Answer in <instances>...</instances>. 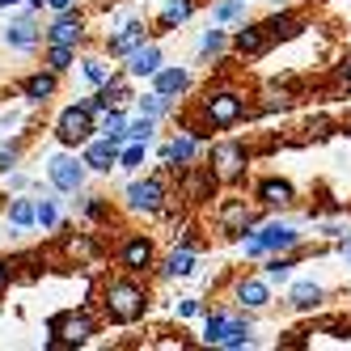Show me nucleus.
<instances>
[{"mask_svg": "<svg viewBox=\"0 0 351 351\" xmlns=\"http://www.w3.org/2000/svg\"><path fill=\"white\" fill-rule=\"evenodd\" d=\"M38 224H43V229H56V224H60V208H56V199H43V204H38Z\"/></svg>", "mask_w": 351, "mask_h": 351, "instance_id": "58836bf2", "label": "nucleus"}, {"mask_svg": "<svg viewBox=\"0 0 351 351\" xmlns=\"http://www.w3.org/2000/svg\"><path fill=\"white\" fill-rule=\"evenodd\" d=\"M132 64H128V77H157L161 72V47H153V43H144V47H136V51L128 56Z\"/></svg>", "mask_w": 351, "mask_h": 351, "instance_id": "9b49d317", "label": "nucleus"}, {"mask_svg": "<svg viewBox=\"0 0 351 351\" xmlns=\"http://www.w3.org/2000/svg\"><path fill=\"white\" fill-rule=\"evenodd\" d=\"M191 13H195V0H169V5L161 9V26L173 30V26H182Z\"/></svg>", "mask_w": 351, "mask_h": 351, "instance_id": "5701e85b", "label": "nucleus"}, {"mask_svg": "<svg viewBox=\"0 0 351 351\" xmlns=\"http://www.w3.org/2000/svg\"><path fill=\"white\" fill-rule=\"evenodd\" d=\"M5 284H9V271H5V263H0V292H5Z\"/></svg>", "mask_w": 351, "mask_h": 351, "instance_id": "de8ad7c7", "label": "nucleus"}, {"mask_svg": "<svg viewBox=\"0 0 351 351\" xmlns=\"http://www.w3.org/2000/svg\"><path fill=\"white\" fill-rule=\"evenodd\" d=\"M161 199H165L161 178H144V182H132V186H128V204H132L136 212H157Z\"/></svg>", "mask_w": 351, "mask_h": 351, "instance_id": "1a4fd4ad", "label": "nucleus"}, {"mask_svg": "<svg viewBox=\"0 0 351 351\" xmlns=\"http://www.w3.org/2000/svg\"><path fill=\"white\" fill-rule=\"evenodd\" d=\"M153 132H157V119L153 114H144V119H136V123H128V140H153Z\"/></svg>", "mask_w": 351, "mask_h": 351, "instance_id": "2f4dec72", "label": "nucleus"}, {"mask_svg": "<svg viewBox=\"0 0 351 351\" xmlns=\"http://www.w3.org/2000/svg\"><path fill=\"white\" fill-rule=\"evenodd\" d=\"M250 330H254L250 322H233V330L224 335V343H220V347H250V343H254V339H250Z\"/></svg>", "mask_w": 351, "mask_h": 351, "instance_id": "72a5a7b5", "label": "nucleus"}, {"mask_svg": "<svg viewBox=\"0 0 351 351\" xmlns=\"http://www.w3.org/2000/svg\"><path fill=\"white\" fill-rule=\"evenodd\" d=\"M47 5H51L56 13H72V5H77V0H47Z\"/></svg>", "mask_w": 351, "mask_h": 351, "instance_id": "37998d69", "label": "nucleus"}, {"mask_svg": "<svg viewBox=\"0 0 351 351\" xmlns=\"http://www.w3.org/2000/svg\"><path fill=\"white\" fill-rule=\"evenodd\" d=\"M254 237L263 241V250H267V254H288V250H296V245H300V233L292 229V224H280V220L263 224V229H258Z\"/></svg>", "mask_w": 351, "mask_h": 351, "instance_id": "0eeeda50", "label": "nucleus"}, {"mask_svg": "<svg viewBox=\"0 0 351 351\" xmlns=\"http://www.w3.org/2000/svg\"><path fill=\"white\" fill-rule=\"evenodd\" d=\"M267 43H271L267 26H241L237 38H233V47H237L241 56H263V51H267Z\"/></svg>", "mask_w": 351, "mask_h": 351, "instance_id": "6ab92c4d", "label": "nucleus"}, {"mask_svg": "<svg viewBox=\"0 0 351 351\" xmlns=\"http://www.w3.org/2000/svg\"><path fill=\"white\" fill-rule=\"evenodd\" d=\"M144 140H128V148H123V153H119V165L123 169H140V161H144Z\"/></svg>", "mask_w": 351, "mask_h": 351, "instance_id": "c85d7f7f", "label": "nucleus"}, {"mask_svg": "<svg viewBox=\"0 0 351 351\" xmlns=\"http://www.w3.org/2000/svg\"><path fill=\"white\" fill-rule=\"evenodd\" d=\"M339 254H343V258H347V263H351V233H347V241H343V245H339Z\"/></svg>", "mask_w": 351, "mask_h": 351, "instance_id": "49530a36", "label": "nucleus"}, {"mask_svg": "<svg viewBox=\"0 0 351 351\" xmlns=\"http://www.w3.org/2000/svg\"><path fill=\"white\" fill-rule=\"evenodd\" d=\"M89 339H93V317L89 313L51 317V347H85Z\"/></svg>", "mask_w": 351, "mask_h": 351, "instance_id": "7ed1b4c3", "label": "nucleus"}, {"mask_svg": "<svg viewBox=\"0 0 351 351\" xmlns=\"http://www.w3.org/2000/svg\"><path fill=\"white\" fill-rule=\"evenodd\" d=\"M204 128H233V123H241V114H245V97L241 93H233V89H220V93H208L204 97ZM204 128H195L199 136H208Z\"/></svg>", "mask_w": 351, "mask_h": 351, "instance_id": "f03ea898", "label": "nucleus"}, {"mask_svg": "<svg viewBox=\"0 0 351 351\" xmlns=\"http://www.w3.org/2000/svg\"><path fill=\"white\" fill-rule=\"evenodd\" d=\"M51 93H56V72H34V77L21 81V97H26L30 106H43Z\"/></svg>", "mask_w": 351, "mask_h": 351, "instance_id": "2eb2a0df", "label": "nucleus"}, {"mask_svg": "<svg viewBox=\"0 0 351 351\" xmlns=\"http://www.w3.org/2000/svg\"><path fill=\"white\" fill-rule=\"evenodd\" d=\"M322 296H326V292H322L317 284H296V288H292V309H317Z\"/></svg>", "mask_w": 351, "mask_h": 351, "instance_id": "393cba45", "label": "nucleus"}, {"mask_svg": "<svg viewBox=\"0 0 351 351\" xmlns=\"http://www.w3.org/2000/svg\"><path fill=\"white\" fill-rule=\"evenodd\" d=\"M220 229H224V233H245V229H254V212H250L245 204H237V199H229V204L220 208Z\"/></svg>", "mask_w": 351, "mask_h": 351, "instance_id": "4468645a", "label": "nucleus"}, {"mask_svg": "<svg viewBox=\"0 0 351 351\" xmlns=\"http://www.w3.org/2000/svg\"><path fill=\"white\" fill-rule=\"evenodd\" d=\"M288 106H292V97H288V93H267V97H263V106H258V114H275V110L284 114Z\"/></svg>", "mask_w": 351, "mask_h": 351, "instance_id": "e433bc0d", "label": "nucleus"}, {"mask_svg": "<svg viewBox=\"0 0 351 351\" xmlns=\"http://www.w3.org/2000/svg\"><path fill=\"white\" fill-rule=\"evenodd\" d=\"M119 263L128 267V271H144V267H153V241H144V237H132L128 245L119 250Z\"/></svg>", "mask_w": 351, "mask_h": 351, "instance_id": "dca6fc26", "label": "nucleus"}, {"mask_svg": "<svg viewBox=\"0 0 351 351\" xmlns=\"http://www.w3.org/2000/svg\"><path fill=\"white\" fill-rule=\"evenodd\" d=\"M13 5H21V0H0V9H13Z\"/></svg>", "mask_w": 351, "mask_h": 351, "instance_id": "09e8293b", "label": "nucleus"}, {"mask_svg": "<svg viewBox=\"0 0 351 351\" xmlns=\"http://www.w3.org/2000/svg\"><path fill=\"white\" fill-rule=\"evenodd\" d=\"M220 51H224V30H208L199 43V56H220Z\"/></svg>", "mask_w": 351, "mask_h": 351, "instance_id": "4c0bfd02", "label": "nucleus"}, {"mask_svg": "<svg viewBox=\"0 0 351 351\" xmlns=\"http://www.w3.org/2000/svg\"><path fill=\"white\" fill-rule=\"evenodd\" d=\"M258 199H263L267 208H288L292 199H296V186L284 182V178H267V182H258Z\"/></svg>", "mask_w": 351, "mask_h": 351, "instance_id": "a211bd4d", "label": "nucleus"}, {"mask_svg": "<svg viewBox=\"0 0 351 351\" xmlns=\"http://www.w3.org/2000/svg\"><path fill=\"white\" fill-rule=\"evenodd\" d=\"M97 132H102V136H110V140H119V144H128V114H123L119 106L110 110H102V114H97Z\"/></svg>", "mask_w": 351, "mask_h": 351, "instance_id": "412c9836", "label": "nucleus"}, {"mask_svg": "<svg viewBox=\"0 0 351 351\" xmlns=\"http://www.w3.org/2000/svg\"><path fill=\"white\" fill-rule=\"evenodd\" d=\"M38 26L34 21H13V26L5 30V43L13 47V51H30V47H38Z\"/></svg>", "mask_w": 351, "mask_h": 351, "instance_id": "aec40b11", "label": "nucleus"}, {"mask_svg": "<svg viewBox=\"0 0 351 351\" xmlns=\"http://www.w3.org/2000/svg\"><path fill=\"white\" fill-rule=\"evenodd\" d=\"M229 330H233V317H229V313H212V317H208V326H204V343L220 347Z\"/></svg>", "mask_w": 351, "mask_h": 351, "instance_id": "b1692460", "label": "nucleus"}, {"mask_svg": "<svg viewBox=\"0 0 351 351\" xmlns=\"http://www.w3.org/2000/svg\"><path fill=\"white\" fill-rule=\"evenodd\" d=\"M199 313V300H182V305H178V317H195Z\"/></svg>", "mask_w": 351, "mask_h": 351, "instance_id": "79ce46f5", "label": "nucleus"}, {"mask_svg": "<svg viewBox=\"0 0 351 351\" xmlns=\"http://www.w3.org/2000/svg\"><path fill=\"white\" fill-rule=\"evenodd\" d=\"M89 132H97V123H93V110H85V106H68L56 119V140L68 144V148L89 144Z\"/></svg>", "mask_w": 351, "mask_h": 351, "instance_id": "20e7f679", "label": "nucleus"}, {"mask_svg": "<svg viewBox=\"0 0 351 351\" xmlns=\"http://www.w3.org/2000/svg\"><path fill=\"white\" fill-rule=\"evenodd\" d=\"M85 38V21L77 13H60L56 17V26L47 30V43H68V47H77Z\"/></svg>", "mask_w": 351, "mask_h": 351, "instance_id": "f8f14e48", "label": "nucleus"}, {"mask_svg": "<svg viewBox=\"0 0 351 351\" xmlns=\"http://www.w3.org/2000/svg\"><path fill=\"white\" fill-rule=\"evenodd\" d=\"M263 26H267V34H271V38H292V34H296V21H292L288 13H280V17L263 21Z\"/></svg>", "mask_w": 351, "mask_h": 351, "instance_id": "c756f323", "label": "nucleus"}, {"mask_svg": "<svg viewBox=\"0 0 351 351\" xmlns=\"http://www.w3.org/2000/svg\"><path fill=\"white\" fill-rule=\"evenodd\" d=\"M237 305H241V309H267V305H271L267 280H241V284H237Z\"/></svg>", "mask_w": 351, "mask_h": 351, "instance_id": "f3484780", "label": "nucleus"}, {"mask_svg": "<svg viewBox=\"0 0 351 351\" xmlns=\"http://www.w3.org/2000/svg\"><path fill=\"white\" fill-rule=\"evenodd\" d=\"M85 157H68V153H60V157H51L47 161V178H51V186L56 191H81V182H85Z\"/></svg>", "mask_w": 351, "mask_h": 351, "instance_id": "423d86ee", "label": "nucleus"}, {"mask_svg": "<svg viewBox=\"0 0 351 351\" xmlns=\"http://www.w3.org/2000/svg\"><path fill=\"white\" fill-rule=\"evenodd\" d=\"M339 85H347V89H351V56L339 64Z\"/></svg>", "mask_w": 351, "mask_h": 351, "instance_id": "a19ab883", "label": "nucleus"}, {"mask_svg": "<svg viewBox=\"0 0 351 351\" xmlns=\"http://www.w3.org/2000/svg\"><path fill=\"white\" fill-rule=\"evenodd\" d=\"M106 47H110V56H132L136 47H144V21H128L123 30L106 38Z\"/></svg>", "mask_w": 351, "mask_h": 351, "instance_id": "ddd939ff", "label": "nucleus"}, {"mask_svg": "<svg viewBox=\"0 0 351 351\" xmlns=\"http://www.w3.org/2000/svg\"><path fill=\"white\" fill-rule=\"evenodd\" d=\"M9 220L17 224V229H26V224H38V208L30 204V199H13V204H9Z\"/></svg>", "mask_w": 351, "mask_h": 351, "instance_id": "bb28decb", "label": "nucleus"}, {"mask_svg": "<svg viewBox=\"0 0 351 351\" xmlns=\"http://www.w3.org/2000/svg\"><path fill=\"white\" fill-rule=\"evenodd\" d=\"M72 60H77V47H68V43H51V56H47V68L51 72H68Z\"/></svg>", "mask_w": 351, "mask_h": 351, "instance_id": "cd10ccee", "label": "nucleus"}, {"mask_svg": "<svg viewBox=\"0 0 351 351\" xmlns=\"http://www.w3.org/2000/svg\"><path fill=\"white\" fill-rule=\"evenodd\" d=\"M17 123H21V114L13 110V114H5V119H0V128H5V132H9V128H17Z\"/></svg>", "mask_w": 351, "mask_h": 351, "instance_id": "a18cd8bd", "label": "nucleus"}, {"mask_svg": "<svg viewBox=\"0 0 351 351\" xmlns=\"http://www.w3.org/2000/svg\"><path fill=\"white\" fill-rule=\"evenodd\" d=\"M186 85H191V77H186L182 68H161L157 77H153V89H157V93H165V97H178Z\"/></svg>", "mask_w": 351, "mask_h": 351, "instance_id": "4be33fe9", "label": "nucleus"}, {"mask_svg": "<svg viewBox=\"0 0 351 351\" xmlns=\"http://www.w3.org/2000/svg\"><path fill=\"white\" fill-rule=\"evenodd\" d=\"M241 13H245V0H220L212 9V21H237Z\"/></svg>", "mask_w": 351, "mask_h": 351, "instance_id": "473e14b6", "label": "nucleus"}, {"mask_svg": "<svg viewBox=\"0 0 351 351\" xmlns=\"http://www.w3.org/2000/svg\"><path fill=\"white\" fill-rule=\"evenodd\" d=\"M292 267H296V263H292L288 254H275V258L267 263V280H280V284H284L288 275H292Z\"/></svg>", "mask_w": 351, "mask_h": 351, "instance_id": "f704fd0d", "label": "nucleus"}, {"mask_svg": "<svg viewBox=\"0 0 351 351\" xmlns=\"http://www.w3.org/2000/svg\"><path fill=\"white\" fill-rule=\"evenodd\" d=\"M17 157H21V153H17V144H9V148H0V173H9V169L17 165Z\"/></svg>", "mask_w": 351, "mask_h": 351, "instance_id": "ea45409f", "label": "nucleus"}, {"mask_svg": "<svg viewBox=\"0 0 351 351\" xmlns=\"http://www.w3.org/2000/svg\"><path fill=\"white\" fill-rule=\"evenodd\" d=\"M245 165H250L245 144L229 140V144H216V148H212V173H216L220 182H233V178H241V173H245Z\"/></svg>", "mask_w": 351, "mask_h": 351, "instance_id": "39448f33", "label": "nucleus"}, {"mask_svg": "<svg viewBox=\"0 0 351 351\" xmlns=\"http://www.w3.org/2000/svg\"><path fill=\"white\" fill-rule=\"evenodd\" d=\"M102 305H106V313H110L114 322L132 326V322H140L144 309H148V292H144L140 284H132V280H114V284H106V292H102Z\"/></svg>", "mask_w": 351, "mask_h": 351, "instance_id": "f257e3e1", "label": "nucleus"}, {"mask_svg": "<svg viewBox=\"0 0 351 351\" xmlns=\"http://www.w3.org/2000/svg\"><path fill=\"white\" fill-rule=\"evenodd\" d=\"M195 271V250L182 245V250H173V254L165 258V275H191Z\"/></svg>", "mask_w": 351, "mask_h": 351, "instance_id": "a878e982", "label": "nucleus"}, {"mask_svg": "<svg viewBox=\"0 0 351 351\" xmlns=\"http://www.w3.org/2000/svg\"><path fill=\"white\" fill-rule=\"evenodd\" d=\"M169 102H173V97H165V93L153 89L148 97H140V110H144V114H153V119H161V114L169 110Z\"/></svg>", "mask_w": 351, "mask_h": 351, "instance_id": "7c9ffc66", "label": "nucleus"}, {"mask_svg": "<svg viewBox=\"0 0 351 351\" xmlns=\"http://www.w3.org/2000/svg\"><path fill=\"white\" fill-rule=\"evenodd\" d=\"M85 165L97 169V173H110V169L119 165V140H110V136L89 140V144H85Z\"/></svg>", "mask_w": 351, "mask_h": 351, "instance_id": "6e6552de", "label": "nucleus"}, {"mask_svg": "<svg viewBox=\"0 0 351 351\" xmlns=\"http://www.w3.org/2000/svg\"><path fill=\"white\" fill-rule=\"evenodd\" d=\"M9 186L21 191V186H26V173H13V169H9Z\"/></svg>", "mask_w": 351, "mask_h": 351, "instance_id": "c03bdc74", "label": "nucleus"}, {"mask_svg": "<svg viewBox=\"0 0 351 351\" xmlns=\"http://www.w3.org/2000/svg\"><path fill=\"white\" fill-rule=\"evenodd\" d=\"M85 81H89V85H106V81H110V68H106L102 60H85Z\"/></svg>", "mask_w": 351, "mask_h": 351, "instance_id": "c9c22d12", "label": "nucleus"}, {"mask_svg": "<svg viewBox=\"0 0 351 351\" xmlns=\"http://www.w3.org/2000/svg\"><path fill=\"white\" fill-rule=\"evenodd\" d=\"M199 140H204V136H199V132L191 128V132H182V136H173V140H169V144L161 148V157H165V161H173V165H182V169H186V165L195 161V148H199Z\"/></svg>", "mask_w": 351, "mask_h": 351, "instance_id": "9d476101", "label": "nucleus"}]
</instances>
